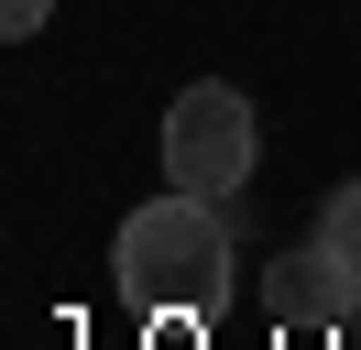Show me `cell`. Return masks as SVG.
Masks as SVG:
<instances>
[{"mask_svg": "<svg viewBox=\"0 0 361 350\" xmlns=\"http://www.w3.org/2000/svg\"><path fill=\"white\" fill-rule=\"evenodd\" d=\"M110 274H121V296L142 318H208L230 296V219H219V197L176 186L154 208H132L121 241H110Z\"/></svg>", "mask_w": 361, "mask_h": 350, "instance_id": "obj_1", "label": "cell"}, {"mask_svg": "<svg viewBox=\"0 0 361 350\" xmlns=\"http://www.w3.org/2000/svg\"><path fill=\"white\" fill-rule=\"evenodd\" d=\"M252 164H263V121H252V99L230 77H197L164 99V175L197 197H241Z\"/></svg>", "mask_w": 361, "mask_h": 350, "instance_id": "obj_2", "label": "cell"}, {"mask_svg": "<svg viewBox=\"0 0 361 350\" xmlns=\"http://www.w3.org/2000/svg\"><path fill=\"white\" fill-rule=\"evenodd\" d=\"M350 296H361V274L329 252V241H295L285 262H263V306H274L285 328H329Z\"/></svg>", "mask_w": 361, "mask_h": 350, "instance_id": "obj_3", "label": "cell"}, {"mask_svg": "<svg viewBox=\"0 0 361 350\" xmlns=\"http://www.w3.org/2000/svg\"><path fill=\"white\" fill-rule=\"evenodd\" d=\"M317 241H329V252L361 274V175H350V186H329V208H317Z\"/></svg>", "mask_w": 361, "mask_h": 350, "instance_id": "obj_4", "label": "cell"}, {"mask_svg": "<svg viewBox=\"0 0 361 350\" xmlns=\"http://www.w3.org/2000/svg\"><path fill=\"white\" fill-rule=\"evenodd\" d=\"M44 11L55 0H0V33H44Z\"/></svg>", "mask_w": 361, "mask_h": 350, "instance_id": "obj_5", "label": "cell"}]
</instances>
